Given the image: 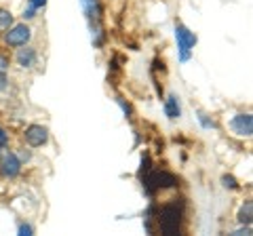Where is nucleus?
<instances>
[{
	"mask_svg": "<svg viewBox=\"0 0 253 236\" xmlns=\"http://www.w3.org/2000/svg\"><path fill=\"white\" fill-rule=\"evenodd\" d=\"M179 222H181V209L177 204H167L161 211V232L173 236L179 232Z\"/></svg>",
	"mask_w": 253,
	"mask_h": 236,
	"instance_id": "f257e3e1",
	"label": "nucleus"
},
{
	"mask_svg": "<svg viewBox=\"0 0 253 236\" xmlns=\"http://www.w3.org/2000/svg\"><path fill=\"white\" fill-rule=\"evenodd\" d=\"M175 38H177V46H179V53H181V61H188L190 59V51L192 46L196 44V36L190 32L186 26H179L175 28Z\"/></svg>",
	"mask_w": 253,
	"mask_h": 236,
	"instance_id": "f03ea898",
	"label": "nucleus"
},
{
	"mask_svg": "<svg viewBox=\"0 0 253 236\" xmlns=\"http://www.w3.org/2000/svg\"><path fill=\"white\" fill-rule=\"evenodd\" d=\"M144 184H146V190L152 194L158 188H173L177 184V179H175V175H171V173H150L144 179Z\"/></svg>",
	"mask_w": 253,
	"mask_h": 236,
	"instance_id": "7ed1b4c3",
	"label": "nucleus"
},
{
	"mask_svg": "<svg viewBox=\"0 0 253 236\" xmlns=\"http://www.w3.org/2000/svg\"><path fill=\"white\" fill-rule=\"evenodd\" d=\"M30 36H32V32H30L28 26H15L13 30L6 32L4 42L11 44V46H23V44L30 40Z\"/></svg>",
	"mask_w": 253,
	"mask_h": 236,
	"instance_id": "20e7f679",
	"label": "nucleus"
},
{
	"mask_svg": "<svg viewBox=\"0 0 253 236\" xmlns=\"http://www.w3.org/2000/svg\"><path fill=\"white\" fill-rule=\"evenodd\" d=\"M230 127H232V131L236 133V135L249 137L253 133V118H251V114H236L232 118Z\"/></svg>",
	"mask_w": 253,
	"mask_h": 236,
	"instance_id": "39448f33",
	"label": "nucleus"
},
{
	"mask_svg": "<svg viewBox=\"0 0 253 236\" xmlns=\"http://www.w3.org/2000/svg\"><path fill=\"white\" fill-rule=\"evenodd\" d=\"M46 139H49V131H46L44 127H41V124H32V127L26 129V141L32 148H38V146L46 144Z\"/></svg>",
	"mask_w": 253,
	"mask_h": 236,
	"instance_id": "423d86ee",
	"label": "nucleus"
},
{
	"mask_svg": "<svg viewBox=\"0 0 253 236\" xmlns=\"http://www.w3.org/2000/svg\"><path fill=\"white\" fill-rule=\"evenodd\" d=\"M21 171V160L15 154H4L0 160V173L4 177H17Z\"/></svg>",
	"mask_w": 253,
	"mask_h": 236,
	"instance_id": "0eeeda50",
	"label": "nucleus"
},
{
	"mask_svg": "<svg viewBox=\"0 0 253 236\" xmlns=\"http://www.w3.org/2000/svg\"><path fill=\"white\" fill-rule=\"evenodd\" d=\"M81 2H83L84 15L89 17V21L97 26L99 19H101V4H99V0H81Z\"/></svg>",
	"mask_w": 253,
	"mask_h": 236,
	"instance_id": "6e6552de",
	"label": "nucleus"
},
{
	"mask_svg": "<svg viewBox=\"0 0 253 236\" xmlns=\"http://www.w3.org/2000/svg\"><path fill=\"white\" fill-rule=\"evenodd\" d=\"M165 114H167L169 118H179L181 108H179V101H177L175 95H169L167 101H165Z\"/></svg>",
	"mask_w": 253,
	"mask_h": 236,
	"instance_id": "1a4fd4ad",
	"label": "nucleus"
},
{
	"mask_svg": "<svg viewBox=\"0 0 253 236\" xmlns=\"http://www.w3.org/2000/svg\"><path fill=\"white\" fill-rule=\"evenodd\" d=\"M17 61H19V66H23V68L34 66V61H36V51H34V49H21V51L17 53Z\"/></svg>",
	"mask_w": 253,
	"mask_h": 236,
	"instance_id": "9d476101",
	"label": "nucleus"
},
{
	"mask_svg": "<svg viewBox=\"0 0 253 236\" xmlns=\"http://www.w3.org/2000/svg\"><path fill=\"white\" fill-rule=\"evenodd\" d=\"M251 215H253V202L247 200V202H245L243 207H241V211H239V222L249 226V224H251Z\"/></svg>",
	"mask_w": 253,
	"mask_h": 236,
	"instance_id": "9b49d317",
	"label": "nucleus"
},
{
	"mask_svg": "<svg viewBox=\"0 0 253 236\" xmlns=\"http://www.w3.org/2000/svg\"><path fill=\"white\" fill-rule=\"evenodd\" d=\"M11 23H13V15H11L9 11L0 9V32L9 30V28H11Z\"/></svg>",
	"mask_w": 253,
	"mask_h": 236,
	"instance_id": "f8f14e48",
	"label": "nucleus"
},
{
	"mask_svg": "<svg viewBox=\"0 0 253 236\" xmlns=\"http://www.w3.org/2000/svg\"><path fill=\"white\" fill-rule=\"evenodd\" d=\"M6 68H9V59H6L4 55H0V74H4Z\"/></svg>",
	"mask_w": 253,
	"mask_h": 236,
	"instance_id": "ddd939ff",
	"label": "nucleus"
},
{
	"mask_svg": "<svg viewBox=\"0 0 253 236\" xmlns=\"http://www.w3.org/2000/svg\"><path fill=\"white\" fill-rule=\"evenodd\" d=\"M224 186L226 188H232V190H234V188H239V184L234 182V177H228V175L224 177Z\"/></svg>",
	"mask_w": 253,
	"mask_h": 236,
	"instance_id": "4468645a",
	"label": "nucleus"
},
{
	"mask_svg": "<svg viewBox=\"0 0 253 236\" xmlns=\"http://www.w3.org/2000/svg\"><path fill=\"white\" fill-rule=\"evenodd\" d=\"M6 141H9V135H6V131L0 127V148L2 146H6Z\"/></svg>",
	"mask_w": 253,
	"mask_h": 236,
	"instance_id": "2eb2a0df",
	"label": "nucleus"
},
{
	"mask_svg": "<svg viewBox=\"0 0 253 236\" xmlns=\"http://www.w3.org/2000/svg\"><path fill=\"white\" fill-rule=\"evenodd\" d=\"M19 234H21V236H30V234H32V228H30V226H21V228H19Z\"/></svg>",
	"mask_w": 253,
	"mask_h": 236,
	"instance_id": "dca6fc26",
	"label": "nucleus"
},
{
	"mask_svg": "<svg viewBox=\"0 0 253 236\" xmlns=\"http://www.w3.org/2000/svg\"><path fill=\"white\" fill-rule=\"evenodd\" d=\"M44 2L46 0H32V6H34V9H41V6H44Z\"/></svg>",
	"mask_w": 253,
	"mask_h": 236,
	"instance_id": "f3484780",
	"label": "nucleus"
},
{
	"mask_svg": "<svg viewBox=\"0 0 253 236\" xmlns=\"http://www.w3.org/2000/svg\"><path fill=\"white\" fill-rule=\"evenodd\" d=\"M32 17H34V6H32L30 11H26V13H23V19H32Z\"/></svg>",
	"mask_w": 253,
	"mask_h": 236,
	"instance_id": "a211bd4d",
	"label": "nucleus"
},
{
	"mask_svg": "<svg viewBox=\"0 0 253 236\" xmlns=\"http://www.w3.org/2000/svg\"><path fill=\"white\" fill-rule=\"evenodd\" d=\"M6 86V80H4V74H0V91Z\"/></svg>",
	"mask_w": 253,
	"mask_h": 236,
	"instance_id": "6ab92c4d",
	"label": "nucleus"
}]
</instances>
